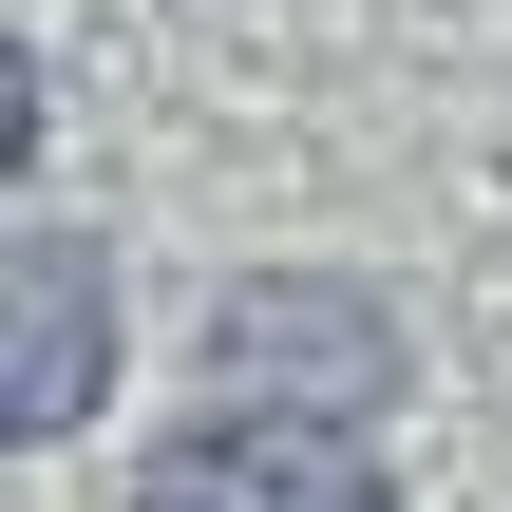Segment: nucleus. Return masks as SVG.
<instances>
[{
	"label": "nucleus",
	"mask_w": 512,
	"mask_h": 512,
	"mask_svg": "<svg viewBox=\"0 0 512 512\" xmlns=\"http://www.w3.org/2000/svg\"><path fill=\"white\" fill-rule=\"evenodd\" d=\"M133 512H399L380 418H304V399H209L133 456Z\"/></svg>",
	"instance_id": "f257e3e1"
},
{
	"label": "nucleus",
	"mask_w": 512,
	"mask_h": 512,
	"mask_svg": "<svg viewBox=\"0 0 512 512\" xmlns=\"http://www.w3.org/2000/svg\"><path fill=\"white\" fill-rule=\"evenodd\" d=\"M209 380L228 399H304V418H380L418 361H399V304L342 285V266H247L209 285Z\"/></svg>",
	"instance_id": "f03ea898"
},
{
	"label": "nucleus",
	"mask_w": 512,
	"mask_h": 512,
	"mask_svg": "<svg viewBox=\"0 0 512 512\" xmlns=\"http://www.w3.org/2000/svg\"><path fill=\"white\" fill-rule=\"evenodd\" d=\"M0 285H19V323H0V418H19V437H76L95 380H114V247L38 209V228L0 247Z\"/></svg>",
	"instance_id": "7ed1b4c3"
}]
</instances>
